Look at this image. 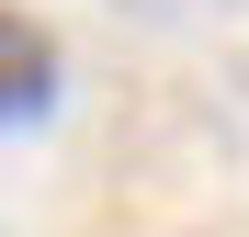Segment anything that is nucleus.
Listing matches in <instances>:
<instances>
[{
	"label": "nucleus",
	"instance_id": "1",
	"mask_svg": "<svg viewBox=\"0 0 249 237\" xmlns=\"http://www.w3.org/2000/svg\"><path fill=\"white\" fill-rule=\"evenodd\" d=\"M68 91V57L34 12H0V125H46Z\"/></svg>",
	"mask_w": 249,
	"mask_h": 237
}]
</instances>
